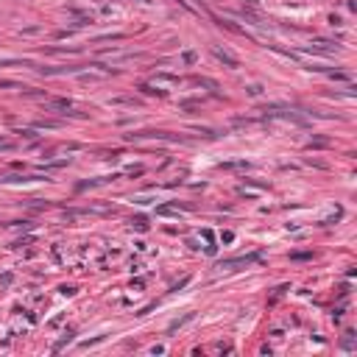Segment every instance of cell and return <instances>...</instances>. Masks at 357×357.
Wrapping results in <instances>:
<instances>
[{"label": "cell", "mask_w": 357, "mask_h": 357, "mask_svg": "<svg viewBox=\"0 0 357 357\" xmlns=\"http://www.w3.org/2000/svg\"><path fill=\"white\" fill-rule=\"evenodd\" d=\"M260 260V254H248V257H235V260H223L220 268H237V265H251V262Z\"/></svg>", "instance_id": "6da1fadb"}, {"label": "cell", "mask_w": 357, "mask_h": 357, "mask_svg": "<svg viewBox=\"0 0 357 357\" xmlns=\"http://www.w3.org/2000/svg\"><path fill=\"white\" fill-rule=\"evenodd\" d=\"M212 53H215V59H220L223 64H226V67H232V70L237 67V59L232 56V53H226L223 48H218V45H215V48H212Z\"/></svg>", "instance_id": "7a4b0ae2"}, {"label": "cell", "mask_w": 357, "mask_h": 357, "mask_svg": "<svg viewBox=\"0 0 357 357\" xmlns=\"http://www.w3.org/2000/svg\"><path fill=\"white\" fill-rule=\"evenodd\" d=\"M187 321H192V313H187L184 318H179V321H173V324H170V327H167V335H173V332L179 330V327H184Z\"/></svg>", "instance_id": "3957f363"}, {"label": "cell", "mask_w": 357, "mask_h": 357, "mask_svg": "<svg viewBox=\"0 0 357 357\" xmlns=\"http://www.w3.org/2000/svg\"><path fill=\"white\" fill-rule=\"evenodd\" d=\"M201 84H204V87H209V89H218V84H215V81H209V79H201Z\"/></svg>", "instance_id": "277c9868"}, {"label": "cell", "mask_w": 357, "mask_h": 357, "mask_svg": "<svg viewBox=\"0 0 357 357\" xmlns=\"http://www.w3.org/2000/svg\"><path fill=\"white\" fill-rule=\"evenodd\" d=\"M134 223H137V229H148V223H145V218H137V220H134Z\"/></svg>", "instance_id": "5b68a950"}, {"label": "cell", "mask_w": 357, "mask_h": 357, "mask_svg": "<svg viewBox=\"0 0 357 357\" xmlns=\"http://www.w3.org/2000/svg\"><path fill=\"white\" fill-rule=\"evenodd\" d=\"M176 3H179V6H184V9H187V11H192V6H190V3H187V0H176Z\"/></svg>", "instance_id": "8992f818"}, {"label": "cell", "mask_w": 357, "mask_h": 357, "mask_svg": "<svg viewBox=\"0 0 357 357\" xmlns=\"http://www.w3.org/2000/svg\"><path fill=\"white\" fill-rule=\"evenodd\" d=\"M0 148H11V142L9 139H0Z\"/></svg>", "instance_id": "52a82bcc"}]
</instances>
